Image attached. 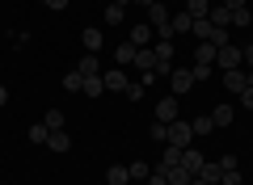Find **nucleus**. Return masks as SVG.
Masks as SVG:
<instances>
[{"label": "nucleus", "instance_id": "20e7f679", "mask_svg": "<svg viewBox=\"0 0 253 185\" xmlns=\"http://www.w3.org/2000/svg\"><path fill=\"white\" fill-rule=\"evenodd\" d=\"M203 160H207V156H203V151L194 148V143H190V148H181V168H186L190 177H199V168H203Z\"/></svg>", "mask_w": 253, "mask_h": 185}, {"label": "nucleus", "instance_id": "ddd939ff", "mask_svg": "<svg viewBox=\"0 0 253 185\" xmlns=\"http://www.w3.org/2000/svg\"><path fill=\"white\" fill-rule=\"evenodd\" d=\"M207 21H211V26H219V30H228V26H232V9H224V4H219V9L207 13Z\"/></svg>", "mask_w": 253, "mask_h": 185}, {"label": "nucleus", "instance_id": "a211bd4d", "mask_svg": "<svg viewBox=\"0 0 253 185\" xmlns=\"http://www.w3.org/2000/svg\"><path fill=\"white\" fill-rule=\"evenodd\" d=\"M190 26H194V17H190L186 9H181V13H173V34H190Z\"/></svg>", "mask_w": 253, "mask_h": 185}, {"label": "nucleus", "instance_id": "5701e85b", "mask_svg": "<svg viewBox=\"0 0 253 185\" xmlns=\"http://www.w3.org/2000/svg\"><path fill=\"white\" fill-rule=\"evenodd\" d=\"M186 13H190V17H207L211 4H207V0H186Z\"/></svg>", "mask_w": 253, "mask_h": 185}, {"label": "nucleus", "instance_id": "f3484780", "mask_svg": "<svg viewBox=\"0 0 253 185\" xmlns=\"http://www.w3.org/2000/svg\"><path fill=\"white\" fill-rule=\"evenodd\" d=\"M211 122H215V131L219 126H232V106H215L211 110Z\"/></svg>", "mask_w": 253, "mask_h": 185}, {"label": "nucleus", "instance_id": "1a4fd4ad", "mask_svg": "<svg viewBox=\"0 0 253 185\" xmlns=\"http://www.w3.org/2000/svg\"><path fill=\"white\" fill-rule=\"evenodd\" d=\"M101 84H106L110 93H123V88H126V72H123V68H114V72H106V76H101Z\"/></svg>", "mask_w": 253, "mask_h": 185}, {"label": "nucleus", "instance_id": "e433bc0d", "mask_svg": "<svg viewBox=\"0 0 253 185\" xmlns=\"http://www.w3.org/2000/svg\"><path fill=\"white\" fill-rule=\"evenodd\" d=\"M241 51H245V68L253 72V46H241Z\"/></svg>", "mask_w": 253, "mask_h": 185}, {"label": "nucleus", "instance_id": "4468645a", "mask_svg": "<svg viewBox=\"0 0 253 185\" xmlns=\"http://www.w3.org/2000/svg\"><path fill=\"white\" fill-rule=\"evenodd\" d=\"M81 42H84V51H89V55H97V51H101V30L89 26V30L81 34Z\"/></svg>", "mask_w": 253, "mask_h": 185}, {"label": "nucleus", "instance_id": "473e14b6", "mask_svg": "<svg viewBox=\"0 0 253 185\" xmlns=\"http://www.w3.org/2000/svg\"><path fill=\"white\" fill-rule=\"evenodd\" d=\"M148 135H152V139H156V143L165 148V143H169V122H156V126H152Z\"/></svg>", "mask_w": 253, "mask_h": 185}, {"label": "nucleus", "instance_id": "9d476101", "mask_svg": "<svg viewBox=\"0 0 253 185\" xmlns=\"http://www.w3.org/2000/svg\"><path fill=\"white\" fill-rule=\"evenodd\" d=\"M106 181L110 185H131V168H126V164H110L106 168Z\"/></svg>", "mask_w": 253, "mask_h": 185}, {"label": "nucleus", "instance_id": "2f4dec72", "mask_svg": "<svg viewBox=\"0 0 253 185\" xmlns=\"http://www.w3.org/2000/svg\"><path fill=\"white\" fill-rule=\"evenodd\" d=\"M219 185H245L241 168H224V177H219Z\"/></svg>", "mask_w": 253, "mask_h": 185}, {"label": "nucleus", "instance_id": "a878e982", "mask_svg": "<svg viewBox=\"0 0 253 185\" xmlns=\"http://www.w3.org/2000/svg\"><path fill=\"white\" fill-rule=\"evenodd\" d=\"M81 93H89V97H97V93H106V84H101V76H84V88Z\"/></svg>", "mask_w": 253, "mask_h": 185}, {"label": "nucleus", "instance_id": "f704fd0d", "mask_svg": "<svg viewBox=\"0 0 253 185\" xmlns=\"http://www.w3.org/2000/svg\"><path fill=\"white\" fill-rule=\"evenodd\" d=\"M42 4H46V9H55V13H63L68 4H72V0H42Z\"/></svg>", "mask_w": 253, "mask_h": 185}, {"label": "nucleus", "instance_id": "7c9ffc66", "mask_svg": "<svg viewBox=\"0 0 253 185\" xmlns=\"http://www.w3.org/2000/svg\"><path fill=\"white\" fill-rule=\"evenodd\" d=\"M232 26H253V13H249V4H245V9H232Z\"/></svg>", "mask_w": 253, "mask_h": 185}, {"label": "nucleus", "instance_id": "c9c22d12", "mask_svg": "<svg viewBox=\"0 0 253 185\" xmlns=\"http://www.w3.org/2000/svg\"><path fill=\"white\" fill-rule=\"evenodd\" d=\"M241 106H245V110H253V88H245V93H241Z\"/></svg>", "mask_w": 253, "mask_h": 185}, {"label": "nucleus", "instance_id": "393cba45", "mask_svg": "<svg viewBox=\"0 0 253 185\" xmlns=\"http://www.w3.org/2000/svg\"><path fill=\"white\" fill-rule=\"evenodd\" d=\"M126 168H131V181H148V173H152V168H148L144 160H131Z\"/></svg>", "mask_w": 253, "mask_h": 185}, {"label": "nucleus", "instance_id": "c03bdc74", "mask_svg": "<svg viewBox=\"0 0 253 185\" xmlns=\"http://www.w3.org/2000/svg\"><path fill=\"white\" fill-rule=\"evenodd\" d=\"M131 185H148V181H131Z\"/></svg>", "mask_w": 253, "mask_h": 185}, {"label": "nucleus", "instance_id": "6ab92c4d", "mask_svg": "<svg viewBox=\"0 0 253 185\" xmlns=\"http://www.w3.org/2000/svg\"><path fill=\"white\" fill-rule=\"evenodd\" d=\"M76 72H81V76H101V68H97V55H84V59L76 63Z\"/></svg>", "mask_w": 253, "mask_h": 185}, {"label": "nucleus", "instance_id": "cd10ccee", "mask_svg": "<svg viewBox=\"0 0 253 185\" xmlns=\"http://www.w3.org/2000/svg\"><path fill=\"white\" fill-rule=\"evenodd\" d=\"M30 143H46V135H51V126H46V122H38V126H30Z\"/></svg>", "mask_w": 253, "mask_h": 185}, {"label": "nucleus", "instance_id": "a19ab883", "mask_svg": "<svg viewBox=\"0 0 253 185\" xmlns=\"http://www.w3.org/2000/svg\"><path fill=\"white\" fill-rule=\"evenodd\" d=\"M245 88H253V72H245Z\"/></svg>", "mask_w": 253, "mask_h": 185}, {"label": "nucleus", "instance_id": "4be33fe9", "mask_svg": "<svg viewBox=\"0 0 253 185\" xmlns=\"http://www.w3.org/2000/svg\"><path fill=\"white\" fill-rule=\"evenodd\" d=\"M135 63H139V68H148V72H152V68H156V51H152V46H139Z\"/></svg>", "mask_w": 253, "mask_h": 185}, {"label": "nucleus", "instance_id": "c756f323", "mask_svg": "<svg viewBox=\"0 0 253 185\" xmlns=\"http://www.w3.org/2000/svg\"><path fill=\"white\" fill-rule=\"evenodd\" d=\"M51 131H63V110H46V118H42Z\"/></svg>", "mask_w": 253, "mask_h": 185}, {"label": "nucleus", "instance_id": "aec40b11", "mask_svg": "<svg viewBox=\"0 0 253 185\" xmlns=\"http://www.w3.org/2000/svg\"><path fill=\"white\" fill-rule=\"evenodd\" d=\"M194 63H215V46H211V42H199V46H194Z\"/></svg>", "mask_w": 253, "mask_h": 185}, {"label": "nucleus", "instance_id": "37998d69", "mask_svg": "<svg viewBox=\"0 0 253 185\" xmlns=\"http://www.w3.org/2000/svg\"><path fill=\"white\" fill-rule=\"evenodd\" d=\"M114 4H123V9H126V4H131V0H114Z\"/></svg>", "mask_w": 253, "mask_h": 185}, {"label": "nucleus", "instance_id": "f8f14e48", "mask_svg": "<svg viewBox=\"0 0 253 185\" xmlns=\"http://www.w3.org/2000/svg\"><path fill=\"white\" fill-rule=\"evenodd\" d=\"M152 26H131V38H126V42H135V46H152Z\"/></svg>", "mask_w": 253, "mask_h": 185}, {"label": "nucleus", "instance_id": "79ce46f5", "mask_svg": "<svg viewBox=\"0 0 253 185\" xmlns=\"http://www.w3.org/2000/svg\"><path fill=\"white\" fill-rule=\"evenodd\" d=\"M190 185H207V181H203V177H190Z\"/></svg>", "mask_w": 253, "mask_h": 185}, {"label": "nucleus", "instance_id": "39448f33", "mask_svg": "<svg viewBox=\"0 0 253 185\" xmlns=\"http://www.w3.org/2000/svg\"><path fill=\"white\" fill-rule=\"evenodd\" d=\"M148 17H152V21H148V26H152V34H161V30H165V26H169V21H173V13H169V9H165L161 0H156L152 9H148Z\"/></svg>", "mask_w": 253, "mask_h": 185}, {"label": "nucleus", "instance_id": "423d86ee", "mask_svg": "<svg viewBox=\"0 0 253 185\" xmlns=\"http://www.w3.org/2000/svg\"><path fill=\"white\" fill-rule=\"evenodd\" d=\"M177 101L181 97H161L156 101V122H177Z\"/></svg>", "mask_w": 253, "mask_h": 185}, {"label": "nucleus", "instance_id": "a18cd8bd", "mask_svg": "<svg viewBox=\"0 0 253 185\" xmlns=\"http://www.w3.org/2000/svg\"><path fill=\"white\" fill-rule=\"evenodd\" d=\"M101 4H110V0H101Z\"/></svg>", "mask_w": 253, "mask_h": 185}, {"label": "nucleus", "instance_id": "4c0bfd02", "mask_svg": "<svg viewBox=\"0 0 253 185\" xmlns=\"http://www.w3.org/2000/svg\"><path fill=\"white\" fill-rule=\"evenodd\" d=\"M224 9H245V0H224Z\"/></svg>", "mask_w": 253, "mask_h": 185}, {"label": "nucleus", "instance_id": "ea45409f", "mask_svg": "<svg viewBox=\"0 0 253 185\" xmlns=\"http://www.w3.org/2000/svg\"><path fill=\"white\" fill-rule=\"evenodd\" d=\"M4 101H9V88H4V84H0V106H4Z\"/></svg>", "mask_w": 253, "mask_h": 185}, {"label": "nucleus", "instance_id": "0eeeda50", "mask_svg": "<svg viewBox=\"0 0 253 185\" xmlns=\"http://www.w3.org/2000/svg\"><path fill=\"white\" fill-rule=\"evenodd\" d=\"M199 177H203V181H207V185H219V177H224V164H219V160H203Z\"/></svg>", "mask_w": 253, "mask_h": 185}, {"label": "nucleus", "instance_id": "6e6552de", "mask_svg": "<svg viewBox=\"0 0 253 185\" xmlns=\"http://www.w3.org/2000/svg\"><path fill=\"white\" fill-rule=\"evenodd\" d=\"M46 148L59 151V156H63V151H72V139H68V131H51V135H46Z\"/></svg>", "mask_w": 253, "mask_h": 185}, {"label": "nucleus", "instance_id": "2eb2a0df", "mask_svg": "<svg viewBox=\"0 0 253 185\" xmlns=\"http://www.w3.org/2000/svg\"><path fill=\"white\" fill-rule=\"evenodd\" d=\"M123 21H126V9L110 0V4H106V26H123Z\"/></svg>", "mask_w": 253, "mask_h": 185}, {"label": "nucleus", "instance_id": "58836bf2", "mask_svg": "<svg viewBox=\"0 0 253 185\" xmlns=\"http://www.w3.org/2000/svg\"><path fill=\"white\" fill-rule=\"evenodd\" d=\"M131 4H139V9H152V4H156V0H131Z\"/></svg>", "mask_w": 253, "mask_h": 185}, {"label": "nucleus", "instance_id": "9b49d317", "mask_svg": "<svg viewBox=\"0 0 253 185\" xmlns=\"http://www.w3.org/2000/svg\"><path fill=\"white\" fill-rule=\"evenodd\" d=\"M224 88H228V93H245V68L224 72Z\"/></svg>", "mask_w": 253, "mask_h": 185}, {"label": "nucleus", "instance_id": "7ed1b4c3", "mask_svg": "<svg viewBox=\"0 0 253 185\" xmlns=\"http://www.w3.org/2000/svg\"><path fill=\"white\" fill-rule=\"evenodd\" d=\"M169 143L173 148H190L194 143V126L190 122H169Z\"/></svg>", "mask_w": 253, "mask_h": 185}, {"label": "nucleus", "instance_id": "72a5a7b5", "mask_svg": "<svg viewBox=\"0 0 253 185\" xmlns=\"http://www.w3.org/2000/svg\"><path fill=\"white\" fill-rule=\"evenodd\" d=\"M190 72H194V80H207V76H211V63H194Z\"/></svg>", "mask_w": 253, "mask_h": 185}, {"label": "nucleus", "instance_id": "f03ea898", "mask_svg": "<svg viewBox=\"0 0 253 185\" xmlns=\"http://www.w3.org/2000/svg\"><path fill=\"white\" fill-rule=\"evenodd\" d=\"M215 63H219L224 72H232V68H245V51L228 42V46H219V51H215Z\"/></svg>", "mask_w": 253, "mask_h": 185}, {"label": "nucleus", "instance_id": "412c9836", "mask_svg": "<svg viewBox=\"0 0 253 185\" xmlns=\"http://www.w3.org/2000/svg\"><path fill=\"white\" fill-rule=\"evenodd\" d=\"M161 164H165V168L181 164V148H173V143H165V151H161Z\"/></svg>", "mask_w": 253, "mask_h": 185}, {"label": "nucleus", "instance_id": "dca6fc26", "mask_svg": "<svg viewBox=\"0 0 253 185\" xmlns=\"http://www.w3.org/2000/svg\"><path fill=\"white\" fill-rule=\"evenodd\" d=\"M135 55H139V46H135V42H123V46L114 51V59H118V63L126 68V63H135Z\"/></svg>", "mask_w": 253, "mask_h": 185}, {"label": "nucleus", "instance_id": "f257e3e1", "mask_svg": "<svg viewBox=\"0 0 253 185\" xmlns=\"http://www.w3.org/2000/svg\"><path fill=\"white\" fill-rule=\"evenodd\" d=\"M194 84H199V80H194V72H190V68H173V72H169V88H173V97L190 93Z\"/></svg>", "mask_w": 253, "mask_h": 185}, {"label": "nucleus", "instance_id": "bb28decb", "mask_svg": "<svg viewBox=\"0 0 253 185\" xmlns=\"http://www.w3.org/2000/svg\"><path fill=\"white\" fill-rule=\"evenodd\" d=\"M190 126H194V135H211V131H215V122H211V114L194 118V122H190Z\"/></svg>", "mask_w": 253, "mask_h": 185}, {"label": "nucleus", "instance_id": "c85d7f7f", "mask_svg": "<svg viewBox=\"0 0 253 185\" xmlns=\"http://www.w3.org/2000/svg\"><path fill=\"white\" fill-rule=\"evenodd\" d=\"M169 185H190V173H186L181 164H173V168H169Z\"/></svg>", "mask_w": 253, "mask_h": 185}, {"label": "nucleus", "instance_id": "b1692460", "mask_svg": "<svg viewBox=\"0 0 253 185\" xmlns=\"http://www.w3.org/2000/svg\"><path fill=\"white\" fill-rule=\"evenodd\" d=\"M63 88H68V93H81V88H84V76H81V72H68V76H63Z\"/></svg>", "mask_w": 253, "mask_h": 185}]
</instances>
